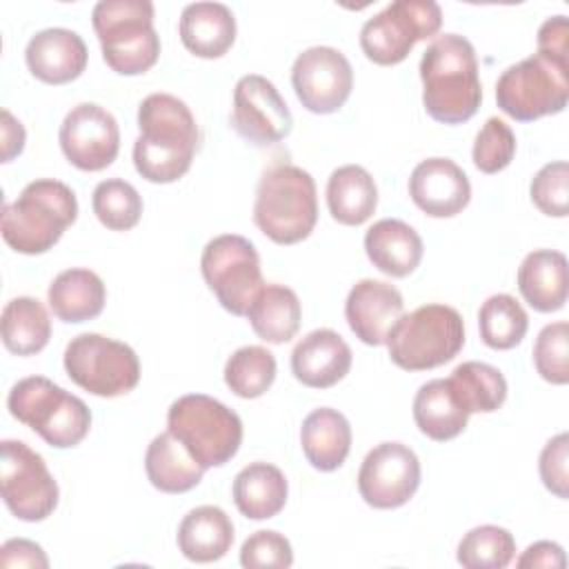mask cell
I'll list each match as a JSON object with an SVG mask.
<instances>
[{"instance_id":"27","label":"cell","mask_w":569,"mask_h":569,"mask_svg":"<svg viewBox=\"0 0 569 569\" xmlns=\"http://www.w3.org/2000/svg\"><path fill=\"white\" fill-rule=\"evenodd\" d=\"M233 502L249 520H269L278 516L289 496L284 473L269 462H251L233 478Z\"/></svg>"},{"instance_id":"33","label":"cell","mask_w":569,"mask_h":569,"mask_svg":"<svg viewBox=\"0 0 569 569\" xmlns=\"http://www.w3.org/2000/svg\"><path fill=\"white\" fill-rule=\"evenodd\" d=\"M2 342L16 356H33L42 351L51 338V320L38 298L20 296L2 309Z\"/></svg>"},{"instance_id":"13","label":"cell","mask_w":569,"mask_h":569,"mask_svg":"<svg viewBox=\"0 0 569 569\" xmlns=\"http://www.w3.org/2000/svg\"><path fill=\"white\" fill-rule=\"evenodd\" d=\"M0 491L9 511L24 522H40L58 507V482L44 458L22 440L0 442Z\"/></svg>"},{"instance_id":"39","label":"cell","mask_w":569,"mask_h":569,"mask_svg":"<svg viewBox=\"0 0 569 569\" xmlns=\"http://www.w3.org/2000/svg\"><path fill=\"white\" fill-rule=\"evenodd\" d=\"M533 365L542 380L551 385L569 382V325L565 320L540 329L533 345Z\"/></svg>"},{"instance_id":"6","label":"cell","mask_w":569,"mask_h":569,"mask_svg":"<svg viewBox=\"0 0 569 569\" xmlns=\"http://www.w3.org/2000/svg\"><path fill=\"white\" fill-rule=\"evenodd\" d=\"M7 407L18 422L31 427L56 449L80 445L91 427V411L84 400L44 376L18 380L9 391Z\"/></svg>"},{"instance_id":"17","label":"cell","mask_w":569,"mask_h":569,"mask_svg":"<svg viewBox=\"0 0 569 569\" xmlns=\"http://www.w3.org/2000/svg\"><path fill=\"white\" fill-rule=\"evenodd\" d=\"M231 124L251 144L267 147L289 136L293 118L271 80L247 73L233 89Z\"/></svg>"},{"instance_id":"23","label":"cell","mask_w":569,"mask_h":569,"mask_svg":"<svg viewBox=\"0 0 569 569\" xmlns=\"http://www.w3.org/2000/svg\"><path fill=\"white\" fill-rule=\"evenodd\" d=\"M178 31L193 56L220 58L236 40V18L222 2H191L180 13Z\"/></svg>"},{"instance_id":"32","label":"cell","mask_w":569,"mask_h":569,"mask_svg":"<svg viewBox=\"0 0 569 569\" xmlns=\"http://www.w3.org/2000/svg\"><path fill=\"white\" fill-rule=\"evenodd\" d=\"M413 420L427 438L445 442L465 431L469 413L456 400L447 378H436L418 389L413 398Z\"/></svg>"},{"instance_id":"7","label":"cell","mask_w":569,"mask_h":569,"mask_svg":"<svg viewBox=\"0 0 569 569\" xmlns=\"http://www.w3.org/2000/svg\"><path fill=\"white\" fill-rule=\"evenodd\" d=\"M167 431L204 469L227 465L242 442L240 416L204 393H187L173 400L167 413Z\"/></svg>"},{"instance_id":"42","label":"cell","mask_w":569,"mask_h":569,"mask_svg":"<svg viewBox=\"0 0 569 569\" xmlns=\"http://www.w3.org/2000/svg\"><path fill=\"white\" fill-rule=\"evenodd\" d=\"M240 565L247 569H287L293 565L291 542L271 529H260L251 533L240 547Z\"/></svg>"},{"instance_id":"21","label":"cell","mask_w":569,"mask_h":569,"mask_svg":"<svg viewBox=\"0 0 569 569\" xmlns=\"http://www.w3.org/2000/svg\"><path fill=\"white\" fill-rule=\"evenodd\" d=\"M29 71L47 84L76 80L89 60L82 36L64 27H49L31 36L24 49Z\"/></svg>"},{"instance_id":"28","label":"cell","mask_w":569,"mask_h":569,"mask_svg":"<svg viewBox=\"0 0 569 569\" xmlns=\"http://www.w3.org/2000/svg\"><path fill=\"white\" fill-rule=\"evenodd\" d=\"M233 545L231 518L216 505L191 509L178 527V549L191 562H216Z\"/></svg>"},{"instance_id":"46","label":"cell","mask_w":569,"mask_h":569,"mask_svg":"<svg viewBox=\"0 0 569 569\" xmlns=\"http://www.w3.org/2000/svg\"><path fill=\"white\" fill-rule=\"evenodd\" d=\"M520 569L531 567V569H565L567 567V556L558 542L551 540H538L529 545L522 556L516 562Z\"/></svg>"},{"instance_id":"26","label":"cell","mask_w":569,"mask_h":569,"mask_svg":"<svg viewBox=\"0 0 569 569\" xmlns=\"http://www.w3.org/2000/svg\"><path fill=\"white\" fill-rule=\"evenodd\" d=\"M47 300L58 320L78 325L100 316L107 300V289L96 271L76 267L64 269L53 278Z\"/></svg>"},{"instance_id":"35","label":"cell","mask_w":569,"mask_h":569,"mask_svg":"<svg viewBox=\"0 0 569 569\" xmlns=\"http://www.w3.org/2000/svg\"><path fill=\"white\" fill-rule=\"evenodd\" d=\"M529 327L527 311L509 293L489 296L478 311L480 338L487 347L507 351L522 342Z\"/></svg>"},{"instance_id":"19","label":"cell","mask_w":569,"mask_h":569,"mask_svg":"<svg viewBox=\"0 0 569 569\" xmlns=\"http://www.w3.org/2000/svg\"><path fill=\"white\" fill-rule=\"evenodd\" d=\"M413 204L431 218H453L471 200V184L462 167L449 158H427L409 176Z\"/></svg>"},{"instance_id":"1","label":"cell","mask_w":569,"mask_h":569,"mask_svg":"<svg viewBox=\"0 0 569 569\" xmlns=\"http://www.w3.org/2000/svg\"><path fill=\"white\" fill-rule=\"evenodd\" d=\"M140 136L133 142L136 171L156 184L180 180L193 160L200 131L184 100L151 93L138 107Z\"/></svg>"},{"instance_id":"10","label":"cell","mask_w":569,"mask_h":569,"mask_svg":"<svg viewBox=\"0 0 569 569\" xmlns=\"http://www.w3.org/2000/svg\"><path fill=\"white\" fill-rule=\"evenodd\" d=\"M64 371L84 391L100 398L124 396L140 380L136 351L102 333H80L64 349Z\"/></svg>"},{"instance_id":"12","label":"cell","mask_w":569,"mask_h":569,"mask_svg":"<svg viewBox=\"0 0 569 569\" xmlns=\"http://www.w3.org/2000/svg\"><path fill=\"white\" fill-rule=\"evenodd\" d=\"M442 11L433 0H396L360 29L365 56L382 67L402 62L416 42L440 31Z\"/></svg>"},{"instance_id":"5","label":"cell","mask_w":569,"mask_h":569,"mask_svg":"<svg viewBox=\"0 0 569 569\" xmlns=\"http://www.w3.org/2000/svg\"><path fill=\"white\" fill-rule=\"evenodd\" d=\"M91 22L102 47L104 62L120 76L149 71L160 56V36L153 29V2L100 0Z\"/></svg>"},{"instance_id":"47","label":"cell","mask_w":569,"mask_h":569,"mask_svg":"<svg viewBox=\"0 0 569 569\" xmlns=\"http://www.w3.org/2000/svg\"><path fill=\"white\" fill-rule=\"evenodd\" d=\"M0 129H2V162H11L16 156L22 153L27 133H24V127L20 124V120H16L9 109H2Z\"/></svg>"},{"instance_id":"38","label":"cell","mask_w":569,"mask_h":569,"mask_svg":"<svg viewBox=\"0 0 569 569\" xmlns=\"http://www.w3.org/2000/svg\"><path fill=\"white\" fill-rule=\"evenodd\" d=\"M91 207L96 218L111 231H129L140 222L142 198L138 189L120 178L98 182Z\"/></svg>"},{"instance_id":"41","label":"cell","mask_w":569,"mask_h":569,"mask_svg":"<svg viewBox=\"0 0 569 569\" xmlns=\"http://www.w3.org/2000/svg\"><path fill=\"white\" fill-rule=\"evenodd\" d=\"M531 202L553 218H565L569 213V164L556 160L545 164L531 180L529 187Z\"/></svg>"},{"instance_id":"9","label":"cell","mask_w":569,"mask_h":569,"mask_svg":"<svg viewBox=\"0 0 569 569\" xmlns=\"http://www.w3.org/2000/svg\"><path fill=\"white\" fill-rule=\"evenodd\" d=\"M569 100V60L533 56L507 67L496 82L498 107L518 122L560 113Z\"/></svg>"},{"instance_id":"40","label":"cell","mask_w":569,"mask_h":569,"mask_svg":"<svg viewBox=\"0 0 569 569\" xmlns=\"http://www.w3.org/2000/svg\"><path fill=\"white\" fill-rule=\"evenodd\" d=\"M516 156V136L500 118H489L478 131L471 149L473 164L482 173H498L511 164Z\"/></svg>"},{"instance_id":"14","label":"cell","mask_w":569,"mask_h":569,"mask_svg":"<svg viewBox=\"0 0 569 569\" xmlns=\"http://www.w3.org/2000/svg\"><path fill=\"white\" fill-rule=\"evenodd\" d=\"M420 487V460L402 442H380L362 460L358 491L373 509H398Z\"/></svg>"},{"instance_id":"36","label":"cell","mask_w":569,"mask_h":569,"mask_svg":"<svg viewBox=\"0 0 569 569\" xmlns=\"http://www.w3.org/2000/svg\"><path fill=\"white\" fill-rule=\"evenodd\" d=\"M276 358L260 345L236 349L224 365V382L238 398H260L276 380Z\"/></svg>"},{"instance_id":"15","label":"cell","mask_w":569,"mask_h":569,"mask_svg":"<svg viewBox=\"0 0 569 569\" xmlns=\"http://www.w3.org/2000/svg\"><path fill=\"white\" fill-rule=\"evenodd\" d=\"M291 84L307 111L333 113L351 96L353 69L342 51L309 47L291 67Z\"/></svg>"},{"instance_id":"31","label":"cell","mask_w":569,"mask_h":569,"mask_svg":"<svg viewBox=\"0 0 569 569\" xmlns=\"http://www.w3.org/2000/svg\"><path fill=\"white\" fill-rule=\"evenodd\" d=\"M247 318L260 340L282 345L298 333L302 309L293 289L271 282L258 291Z\"/></svg>"},{"instance_id":"24","label":"cell","mask_w":569,"mask_h":569,"mask_svg":"<svg viewBox=\"0 0 569 569\" xmlns=\"http://www.w3.org/2000/svg\"><path fill=\"white\" fill-rule=\"evenodd\" d=\"M518 289L529 307L551 313L567 302V258L556 249H536L518 267Z\"/></svg>"},{"instance_id":"3","label":"cell","mask_w":569,"mask_h":569,"mask_svg":"<svg viewBox=\"0 0 569 569\" xmlns=\"http://www.w3.org/2000/svg\"><path fill=\"white\" fill-rule=\"evenodd\" d=\"M76 218L78 200L71 187L53 178L33 180L2 207V238L18 253H44Z\"/></svg>"},{"instance_id":"18","label":"cell","mask_w":569,"mask_h":569,"mask_svg":"<svg viewBox=\"0 0 569 569\" xmlns=\"http://www.w3.org/2000/svg\"><path fill=\"white\" fill-rule=\"evenodd\" d=\"M402 313V293L393 284L373 278L356 282L345 302L349 329L356 333V338L371 347L387 345V338Z\"/></svg>"},{"instance_id":"25","label":"cell","mask_w":569,"mask_h":569,"mask_svg":"<svg viewBox=\"0 0 569 569\" xmlns=\"http://www.w3.org/2000/svg\"><path fill=\"white\" fill-rule=\"evenodd\" d=\"M300 445L309 465L318 471H336L351 449V425L331 407L313 409L300 427Z\"/></svg>"},{"instance_id":"20","label":"cell","mask_w":569,"mask_h":569,"mask_svg":"<svg viewBox=\"0 0 569 569\" xmlns=\"http://www.w3.org/2000/svg\"><path fill=\"white\" fill-rule=\"evenodd\" d=\"M351 349L333 329H313L291 351V371L311 389L338 385L351 369Z\"/></svg>"},{"instance_id":"29","label":"cell","mask_w":569,"mask_h":569,"mask_svg":"<svg viewBox=\"0 0 569 569\" xmlns=\"http://www.w3.org/2000/svg\"><path fill=\"white\" fill-rule=\"evenodd\" d=\"M327 207L340 224L358 227L367 222L378 207V187L371 173L360 164H345L331 171L327 180Z\"/></svg>"},{"instance_id":"43","label":"cell","mask_w":569,"mask_h":569,"mask_svg":"<svg viewBox=\"0 0 569 569\" xmlns=\"http://www.w3.org/2000/svg\"><path fill=\"white\" fill-rule=\"evenodd\" d=\"M538 471L542 485L558 498H569V436L567 431L553 436L540 451Z\"/></svg>"},{"instance_id":"8","label":"cell","mask_w":569,"mask_h":569,"mask_svg":"<svg viewBox=\"0 0 569 569\" xmlns=\"http://www.w3.org/2000/svg\"><path fill=\"white\" fill-rule=\"evenodd\" d=\"M462 345V316L453 307L438 302L402 313L387 338L391 362L405 371L436 369L453 360Z\"/></svg>"},{"instance_id":"45","label":"cell","mask_w":569,"mask_h":569,"mask_svg":"<svg viewBox=\"0 0 569 569\" xmlns=\"http://www.w3.org/2000/svg\"><path fill=\"white\" fill-rule=\"evenodd\" d=\"M538 51L569 60V22L565 16L547 18L538 29Z\"/></svg>"},{"instance_id":"37","label":"cell","mask_w":569,"mask_h":569,"mask_svg":"<svg viewBox=\"0 0 569 569\" xmlns=\"http://www.w3.org/2000/svg\"><path fill=\"white\" fill-rule=\"evenodd\" d=\"M516 556V540L509 529L480 525L458 542V562L467 569H505Z\"/></svg>"},{"instance_id":"4","label":"cell","mask_w":569,"mask_h":569,"mask_svg":"<svg viewBox=\"0 0 569 569\" xmlns=\"http://www.w3.org/2000/svg\"><path fill=\"white\" fill-rule=\"evenodd\" d=\"M318 220L316 182L302 167L282 162L267 169L256 189L253 222L276 244H296Z\"/></svg>"},{"instance_id":"22","label":"cell","mask_w":569,"mask_h":569,"mask_svg":"<svg viewBox=\"0 0 569 569\" xmlns=\"http://www.w3.org/2000/svg\"><path fill=\"white\" fill-rule=\"evenodd\" d=\"M365 251L373 267L391 278H405L422 260V238L398 218H382L365 233Z\"/></svg>"},{"instance_id":"34","label":"cell","mask_w":569,"mask_h":569,"mask_svg":"<svg viewBox=\"0 0 569 569\" xmlns=\"http://www.w3.org/2000/svg\"><path fill=\"white\" fill-rule=\"evenodd\" d=\"M447 382L469 416L498 411L507 400V380L502 371L487 362H462L451 371Z\"/></svg>"},{"instance_id":"2","label":"cell","mask_w":569,"mask_h":569,"mask_svg":"<svg viewBox=\"0 0 569 569\" xmlns=\"http://www.w3.org/2000/svg\"><path fill=\"white\" fill-rule=\"evenodd\" d=\"M425 111L442 124H460L482 102L473 44L458 33L438 36L420 58Z\"/></svg>"},{"instance_id":"44","label":"cell","mask_w":569,"mask_h":569,"mask_svg":"<svg viewBox=\"0 0 569 569\" xmlns=\"http://www.w3.org/2000/svg\"><path fill=\"white\" fill-rule=\"evenodd\" d=\"M0 567L2 569H13V567L47 569L49 558L38 542L27 538H11L0 547Z\"/></svg>"},{"instance_id":"16","label":"cell","mask_w":569,"mask_h":569,"mask_svg":"<svg viewBox=\"0 0 569 569\" xmlns=\"http://www.w3.org/2000/svg\"><path fill=\"white\" fill-rule=\"evenodd\" d=\"M60 149L82 171L107 169L120 151V129L111 111L96 102L76 104L60 124Z\"/></svg>"},{"instance_id":"30","label":"cell","mask_w":569,"mask_h":569,"mask_svg":"<svg viewBox=\"0 0 569 569\" xmlns=\"http://www.w3.org/2000/svg\"><path fill=\"white\" fill-rule=\"evenodd\" d=\"M144 469L149 482L164 493H184L200 485L204 467H200L193 456L176 440L169 431L158 433L144 453Z\"/></svg>"},{"instance_id":"11","label":"cell","mask_w":569,"mask_h":569,"mask_svg":"<svg viewBox=\"0 0 569 569\" xmlns=\"http://www.w3.org/2000/svg\"><path fill=\"white\" fill-rule=\"evenodd\" d=\"M200 271L222 309L233 316H247L253 298L264 287L253 242L236 233L216 236L204 244Z\"/></svg>"}]
</instances>
